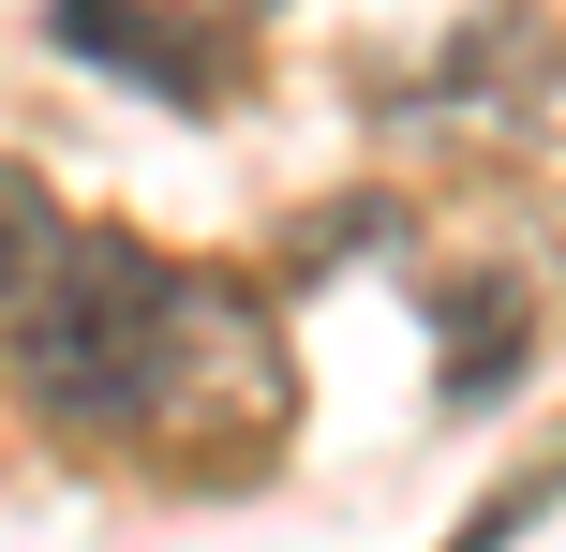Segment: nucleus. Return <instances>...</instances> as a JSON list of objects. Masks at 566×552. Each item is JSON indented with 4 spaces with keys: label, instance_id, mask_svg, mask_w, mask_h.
<instances>
[{
    "label": "nucleus",
    "instance_id": "7ed1b4c3",
    "mask_svg": "<svg viewBox=\"0 0 566 552\" xmlns=\"http://www.w3.org/2000/svg\"><path fill=\"white\" fill-rule=\"evenodd\" d=\"M60 254H75V209H60V195H45L30 165H0V344H15V329L45 314Z\"/></svg>",
    "mask_w": 566,
    "mask_h": 552
},
{
    "label": "nucleus",
    "instance_id": "f257e3e1",
    "mask_svg": "<svg viewBox=\"0 0 566 552\" xmlns=\"http://www.w3.org/2000/svg\"><path fill=\"white\" fill-rule=\"evenodd\" d=\"M15 388L60 418V434H165V448H209V418L269 434L283 418V344L239 284L209 269H165L149 239L119 225H75L45 314L15 329Z\"/></svg>",
    "mask_w": 566,
    "mask_h": 552
},
{
    "label": "nucleus",
    "instance_id": "f03ea898",
    "mask_svg": "<svg viewBox=\"0 0 566 552\" xmlns=\"http://www.w3.org/2000/svg\"><path fill=\"white\" fill-rule=\"evenodd\" d=\"M45 30H60V60L149 90V105H224V45H209L195 15H149V0H45Z\"/></svg>",
    "mask_w": 566,
    "mask_h": 552
}]
</instances>
